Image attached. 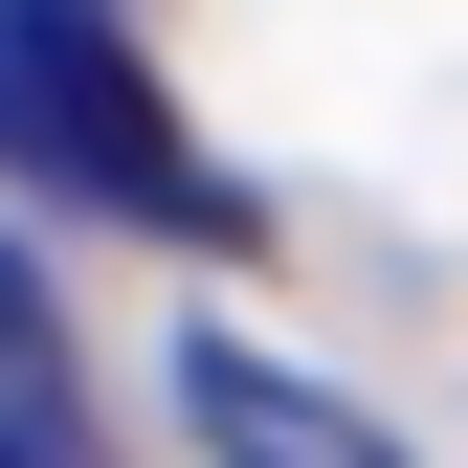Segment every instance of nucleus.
<instances>
[{
  "label": "nucleus",
  "instance_id": "nucleus-3",
  "mask_svg": "<svg viewBox=\"0 0 468 468\" xmlns=\"http://www.w3.org/2000/svg\"><path fill=\"white\" fill-rule=\"evenodd\" d=\"M0 468H112L90 446V357H68V313H45L23 246H0Z\"/></svg>",
  "mask_w": 468,
  "mask_h": 468
},
{
  "label": "nucleus",
  "instance_id": "nucleus-2",
  "mask_svg": "<svg viewBox=\"0 0 468 468\" xmlns=\"http://www.w3.org/2000/svg\"><path fill=\"white\" fill-rule=\"evenodd\" d=\"M179 424H201V468H401L335 379H290V357H246V335H179Z\"/></svg>",
  "mask_w": 468,
  "mask_h": 468
},
{
  "label": "nucleus",
  "instance_id": "nucleus-1",
  "mask_svg": "<svg viewBox=\"0 0 468 468\" xmlns=\"http://www.w3.org/2000/svg\"><path fill=\"white\" fill-rule=\"evenodd\" d=\"M0 179L223 246V179L179 156V112H156V68H134V23H112V0H0Z\"/></svg>",
  "mask_w": 468,
  "mask_h": 468
}]
</instances>
